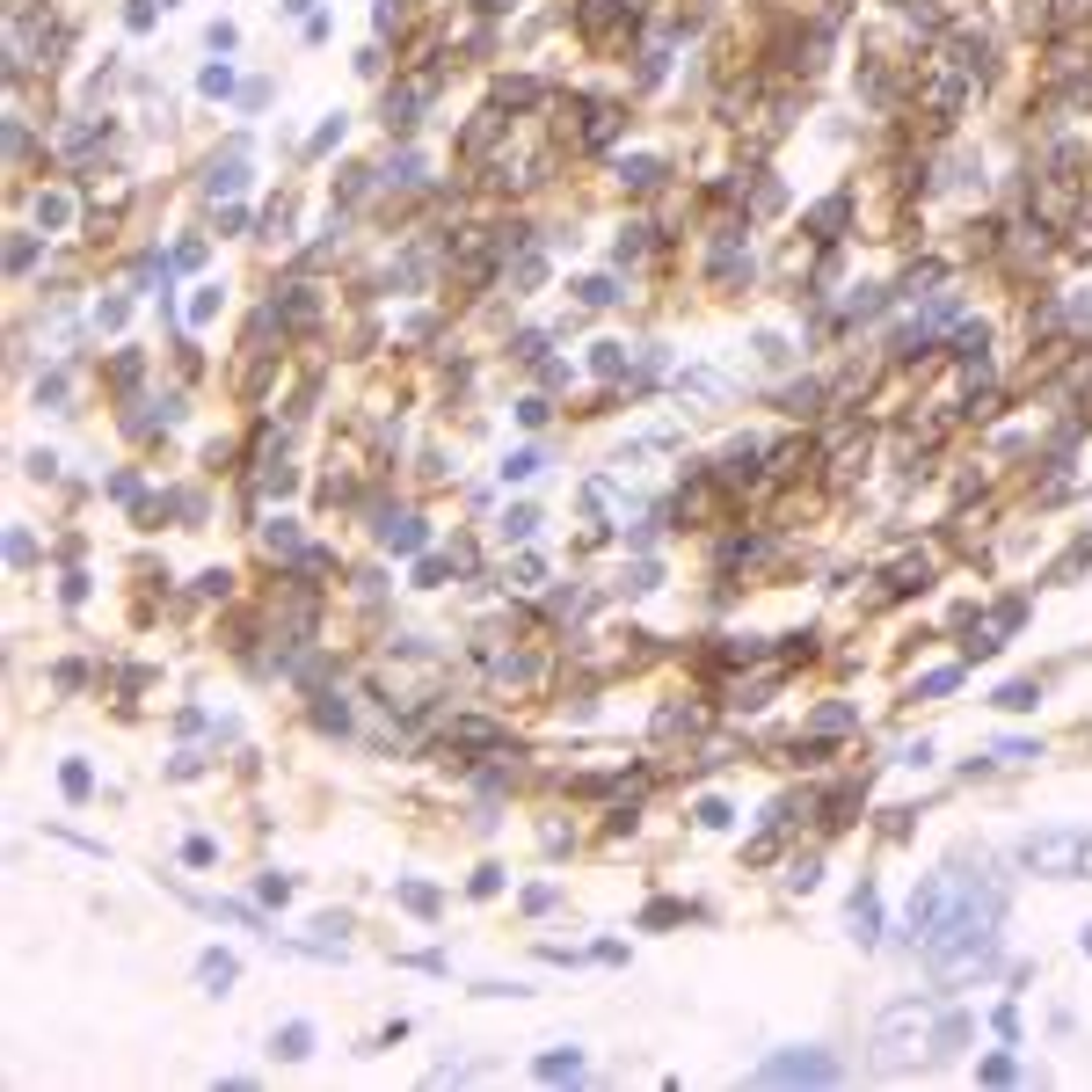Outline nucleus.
Returning a JSON list of instances; mask_svg holds the SVG:
<instances>
[{"instance_id": "nucleus-1", "label": "nucleus", "mask_w": 1092, "mask_h": 1092, "mask_svg": "<svg viewBox=\"0 0 1092 1092\" xmlns=\"http://www.w3.org/2000/svg\"><path fill=\"white\" fill-rule=\"evenodd\" d=\"M998 932H1005V881L998 874H961L955 867V903L939 932L925 939V969L939 983H969L983 969H998Z\"/></svg>"}, {"instance_id": "nucleus-2", "label": "nucleus", "mask_w": 1092, "mask_h": 1092, "mask_svg": "<svg viewBox=\"0 0 1092 1092\" xmlns=\"http://www.w3.org/2000/svg\"><path fill=\"white\" fill-rule=\"evenodd\" d=\"M1012 859L1041 881H1092V830L1085 823H1049V830H1027Z\"/></svg>"}, {"instance_id": "nucleus-3", "label": "nucleus", "mask_w": 1092, "mask_h": 1092, "mask_svg": "<svg viewBox=\"0 0 1092 1092\" xmlns=\"http://www.w3.org/2000/svg\"><path fill=\"white\" fill-rule=\"evenodd\" d=\"M918 1056H932V998H896L874 1020V1064L881 1070H910Z\"/></svg>"}, {"instance_id": "nucleus-4", "label": "nucleus", "mask_w": 1092, "mask_h": 1092, "mask_svg": "<svg viewBox=\"0 0 1092 1092\" xmlns=\"http://www.w3.org/2000/svg\"><path fill=\"white\" fill-rule=\"evenodd\" d=\"M764 1085H838L845 1070H838V1056L830 1049H779V1056H764L758 1064Z\"/></svg>"}, {"instance_id": "nucleus-5", "label": "nucleus", "mask_w": 1092, "mask_h": 1092, "mask_svg": "<svg viewBox=\"0 0 1092 1092\" xmlns=\"http://www.w3.org/2000/svg\"><path fill=\"white\" fill-rule=\"evenodd\" d=\"M947 903H955V867H939V874L918 881V896H910V910H903V939L925 947L932 932H939V918H947Z\"/></svg>"}, {"instance_id": "nucleus-6", "label": "nucleus", "mask_w": 1092, "mask_h": 1092, "mask_svg": "<svg viewBox=\"0 0 1092 1092\" xmlns=\"http://www.w3.org/2000/svg\"><path fill=\"white\" fill-rule=\"evenodd\" d=\"M197 983H204L212 998H226V990L241 983V961L226 955V947H204V955H197Z\"/></svg>"}, {"instance_id": "nucleus-7", "label": "nucleus", "mask_w": 1092, "mask_h": 1092, "mask_svg": "<svg viewBox=\"0 0 1092 1092\" xmlns=\"http://www.w3.org/2000/svg\"><path fill=\"white\" fill-rule=\"evenodd\" d=\"M758 459H764V452H758V437L729 444V452H721V489H750V481H758Z\"/></svg>"}, {"instance_id": "nucleus-8", "label": "nucleus", "mask_w": 1092, "mask_h": 1092, "mask_svg": "<svg viewBox=\"0 0 1092 1092\" xmlns=\"http://www.w3.org/2000/svg\"><path fill=\"white\" fill-rule=\"evenodd\" d=\"M270 1056L277 1064H306V1056H313V1020H284V1027L270 1035Z\"/></svg>"}, {"instance_id": "nucleus-9", "label": "nucleus", "mask_w": 1092, "mask_h": 1092, "mask_svg": "<svg viewBox=\"0 0 1092 1092\" xmlns=\"http://www.w3.org/2000/svg\"><path fill=\"white\" fill-rule=\"evenodd\" d=\"M852 939H859V947H874V939H881V896H874V881H859V889H852Z\"/></svg>"}, {"instance_id": "nucleus-10", "label": "nucleus", "mask_w": 1092, "mask_h": 1092, "mask_svg": "<svg viewBox=\"0 0 1092 1092\" xmlns=\"http://www.w3.org/2000/svg\"><path fill=\"white\" fill-rule=\"evenodd\" d=\"M990 707H1005V714H1035L1041 707V678H1012V684H998V699Z\"/></svg>"}, {"instance_id": "nucleus-11", "label": "nucleus", "mask_w": 1092, "mask_h": 1092, "mask_svg": "<svg viewBox=\"0 0 1092 1092\" xmlns=\"http://www.w3.org/2000/svg\"><path fill=\"white\" fill-rule=\"evenodd\" d=\"M845 212H852V197L838 190L830 204H816V212H809V233H816V241H838V226H845Z\"/></svg>"}, {"instance_id": "nucleus-12", "label": "nucleus", "mask_w": 1092, "mask_h": 1092, "mask_svg": "<svg viewBox=\"0 0 1092 1092\" xmlns=\"http://www.w3.org/2000/svg\"><path fill=\"white\" fill-rule=\"evenodd\" d=\"M241 183H248V153H241V146H233V153H226V161H212V175H204V190H241Z\"/></svg>"}, {"instance_id": "nucleus-13", "label": "nucleus", "mask_w": 1092, "mask_h": 1092, "mask_svg": "<svg viewBox=\"0 0 1092 1092\" xmlns=\"http://www.w3.org/2000/svg\"><path fill=\"white\" fill-rule=\"evenodd\" d=\"M379 539L393 546V554H415V546L430 539V532H423V518H386V524H379Z\"/></svg>"}, {"instance_id": "nucleus-14", "label": "nucleus", "mask_w": 1092, "mask_h": 1092, "mask_svg": "<svg viewBox=\"0 0 1092 1092\" xmlns=\"http://www.w3.org/2000/svg\"><path fill=\"white\" fill-rule=\"evenodd\" d=\"M393 896H401V910H415V918H437V910H444V896H437L430 881H401Z\"/></svg>"}, {"instance_id": "nucleus-15", "label": "nucleus", "mask_w": 1092, "mask_h": 1092, "mask_svg": "<svg viewBox=\"0 0 1092 1092\" xmlns=\"http://www.w3.org/2000/svg\"><path fill=\"white\" fill-rule=\"evenodd\" d=\"M313 729H350V707H343V692H313Z\"/></svg>"}, {"instance_id": "nucleus-16", "label": "nucleus", "mask_w": 1092, "mask_h": 1092, "mask_svg": "<svg viewBox=\"0 0 1092 1092\" xmlns=\"http://www.w3.org/2000/svg\"><path fill=\"white\" fill-rule=\"evenodd\" d=\"M37 226H52V233H66V226H73V197L44 190V197H37Z\"/></svg>"}, {"instance_id": "nucleus-17", "label": "nucleus", "mask_w": 1092, "mask_h": 1092, "mask_svg": "<svg viewBox=\"0 0 1092 1092\" xmlns=\"http://www.w3.org/2000/svg\"><path fill=\"white\" fill-rule=\"evenodd\" d=\"M961 684V663H939V670H925V678L910 684V699H939V692H955Z\"/></svg>"}, {"instance_id": "nucleus-18", "label": "nucleus", "mask_w": 1092, "mask_h": 1092, "mask_svg": "<svg viewBox=\"0 0 1092 1092\" xmlns=\"http://www.w3.org/2000/svg\"><path fill=\"white\" fill-rule=\"evenodd\" d=\"M532 1070H539V1078H583V1049H546Z\"/></svg>"}, {"instance_id": "nucleus-19", "label": "nucleus", "mask_w": 1092, "mask_h": 1092, "mask_svg": "<svg viewBox=\"0 0 1092 1092\" xmlns=\"http://www.w3.org/2000/svg\"><path fill=\"white\" fill-rule=\"evenodd\" d=\"M58 787H66V801H88V794H95V772H88L81 758H66L58 764Z\"/></svg>"}, {"instance_id": "nucleus-20", "label": "nucleus", "mask_w": 1092, "mask_h": 1092, "mask_svg": "<svg viewBox=\"0 0 1092 1092\" xmlns=\"http://www.w3.org/2000/svg\"><path fill=\"white\" fill-rule=\"evenodd\" d=\"M932 583V561L918 554V561H896V575H889V590H925Z\"/></svg>"}, {"instance_id": "nucleus-21", "label": "nucleus", "mask_w": 1092, "mask_h": 1092, "mask_svg": "<svg viewBox=\"0 0 1092 1092\" xmlns=\"http://www.w3.org/2000/svg\"><path fill=\"white\" fill-rule=\"evenodd\" d=\"M619 183L627 190H655L663 183V161H619Z\"/></svg>"}, {"instance_id": "nucleus-22", "label": "nucleus", "mask_w": 1092, "mask_h": 1092, "mask_svg": "<svg viewBox=\"0 0 1092 1092\" xmlns=\"http://www.w3.org/2000/svg\"><path fill=\"white\" fill-rule=\"evenodd\" d=\"M692 816H699V830H729V816H736V809H729V801H714V794H707V801H699Z\"/></svg>"}, {"instance_id": "nucleus-23", "label": "nucleus", "mask_w": 1092, "mask_h": 1092, "mask_svg": "<svg viewBox=\"0 0 1092 1092\" xmlns=\"http://www.w3.org/2000/svg\"><path fill=\"white\" fill-rule=\"evenodd\" d=\"M532 532H539V510H524V503H518V510L503 518V539H532Z\"/></svg>"}, {"instance_id": "nucleus-24", "label": "nucleus", "mask_w": 1092, "mask_h": 1092, "mask_svg": "<svg viewBox=\"0 0 1092 1092\" xmlns=\"http://www.w3.org/2000/svg\"><path fill=\"white\" fill-rule=\"evenodd\" d=\"M852 721H859V714H852V707H838V699H830V707L816 714V736H838V729H852Z\"/></svg>"}, {"instance_id": "nucleus-25", "label": "nucleus", "mask_w": 1092, "mask_h": 1092, "mask_svg": "<svg viewBox=\"0 0 1092 1092\" xmlns=\"http://www.w3.org/2000/svg\"><path fill=\"white\" fill-rule=\"evenodd\" d=\"M976 1078H983V1085H1012V1078H1020V1064H1012V1056H983Z\"/></svg>"}, {"instance_id": "nucleus-26", "label": "nucleus", "mask_w": 1092, "mask_h": 1092, "mask_svg": "<svg viewBox=\"0 0 1092 1092\" xmlns=\"http://www.w3.org/2000/svg\"><path fill=\"white\" fill-rule=\"evenodd\" d=\"M539 452H510V459H503V481H532V474H539Z\"/></svg>"}, {"instance_id": "nucleus-27", "label": "nucleus", "mask_w": 1092, "mask_h": 1092, "mask_svg": "<svg viewBox=\"0 0 1092 1092\" xmlns=\"http://www.w3.org/2000/svg\"><path fill=\"white\" fill-rule=\"evenodd\" d=\"M263 546H270V554H299V532H292V518H277L270 532H263Z\"/></svg>"}, {"instance_id": "nucleus-28", "label": "nucleus", "mask_w": 1092, "mask_h": 1092, "mask_svg": "<svg viewBox=\"0 0 1092 1092\" xmlns=\"http://www.w3.org/2000/svg\"><path fill=\"white\" fill-rule=\"evenodd\" d=\"M29 263H37V233H15L8 241V270H29Z\"/></svg>"}, {"instance_id": "nucleus-29", "label": "nucleus", "mask_w": 1092, "mask_h": 1092, "mask_svg": "<svg viewBox=\"0 0 1092 1092\" xmlns=\"http://www.w3.org/2000/svg\"><path fill=\"white\" fill-rule=\"evenodd\" d=\"M990 758H998V764H1035V758H1041V743H998Z\"/></svg>"}, {"instance_id": "nucleus-30", "label": "nucleus", "mask_w": 1092, "mask_h": 1092, "mask_svg": "<svg viewBox=\"0 0 1092 1092\" xmlns=\"http://www.w3.org/2000/svg\"><path fill=\"white\" fill-rule=\"evenodd\" d=\"M983 655H998V634H969L961 641V663H983Z\"/></svg>"}, {"instance_id": "nucleus-31", "label": "nucleus", "mask_w": 1092, "mask_h": 1092, "mask_svg": "<svg viewBox=\"0 0 1092 1092\" xmlns=\"http://www.w3.org/2000/svg\"><path fill=\"white\" fill-rule=\"evenodd\" d=\"M197 590H204V598H226V590H233V575H226V569H204V575H197Z\"/></svg>"}, {"instance_id": "nucleus-32", "label": "nucleus", "mask_w": 1092, "mask_h": 1092, "mask_svg": "<svg viewBox=\"0 0 1092 1092\" xmlns=\"http://www.w3.org/2000/svg\"><path fill=\"white\" fill-rule=\"evenodd\" d=\"M255 896H263V903H284V896H292V881H284V874H263V881H255Z\"/></svg>"}, {"instance_id": "nucleus-33", "label": "nucleus", "mask_w": 1092, "mask_h": 1092, "mask_svg": "<svg viewBox=\"0 0 1092 1092\" xmlns=\"http://www.w3.org/2000/svg\"><path fill=\"white\" fill-rule=\"evenodd\" d=\"M816 874H823V859H794L787 881H794V889H816Z\"/></svg>"}, {"instance_id": "nucleus-34", "label": "nucleus", "mask_w": 1092, "mask_h": 1092, "mask_svg": "<svg viewBox=\"0 0 1092 1092\" xmlns=\"http://www.w3.org/2000/svg\"><path fill=\"white\" fill-rule=\"evenodd\" d=\"M212 313H218V284H204V292L190 299V321H212Z\"/></svg>"}, {"instance_id": "nucleus-35", "label": "nucleus", "mask_w": 1092, "mask_h": 1092, "mask_svg": "<svg viewBox=\"0 0 1092 1092\" xmlns=\"http://www.w3.org/2000/svg\"><path fill=\"white\" fill-rule=\"evenodd\" d=\"M183 859H190V867H212L218 845H212V838H190V845H183Z\"/></svg>"}, {"instance_id": "nucleus-36", "label": "nucleus", "mask_w": 1092, "mask_h": 1092, "mask_svg": "<svg viewBox=\"0 0 1092 1092\" xmlns=\"http://www.w3.org/2000/svg\"><path fill=\"white\" fill-rule=\"evenodd\" d=\"M583 299H590V306H612L619 292H612V277H590V284H583Z\"/></svg>"}, {"instance_id": "nucleus-37", "label": "nucleus", "mask_w": 1092, "mask_h": 1092, "mask_svg": "<svg viewBox=\"0 0 1092 1092\" xmlns=\"http://www.w3.org/2000/svg\"><path fill=\"white\" fill-rule=\"evenodd\" d=\"M598 372H604V379H612V372H627V350H619V343H604V350H598Z\"/></svg>"}, {"instance_id": "nucleus-38", "label": "nucleus", "mask_w": 1092, "mask_h": 1092, "mask_svg": "<svg viewBox=\"0 0 1092 1092\" xmlns=\"http://www.w3.org/2000/svg\"><path fill=\"white\" fill-rule=\"evenodd\" d=\"M8 561H15V569H29V561H37V546H29V532H15V539H8Z\"/></svg>"}, {"instance_id": "nucleus-39", "label": "nucleus", "mask_w": 1092, "mask_h": 1092, "mask_svg": "<svg viewBox=\"0 0 1092 1092\" xmlns=\"http://www.w3.org/2000/svg\"><path fill=\"white\" fill-rule=\"evenodd\" d=\"M990 1027H998L1005 1041H1020V1012H1012V1005H998V1012H990Z\"/></svg>"}, {"instance_id": "nucleus-40", "label": "nucleus", "mask_w": 1092, "mask_h": 1092, "mask_svg": "<svg viewBox=\"0 0 1092 1092\" xmlns=\"http://www.w3.org/2000/svg\"><path fill=\"white\" fill-rule=\"evenodd\" d=\"M124 23H132V29H153V0H132V8H124Z\"/></svg>"}, {"instance_id": "nucleus-41", "label": "nucleus", "mask_w": 1092, "mask_h": 1092, "mask_svg": "<svg viewBox=\"0 0 1092 1092\" xmlns=\"http://www.w3.org/2000/svg\"><path fill=\"white\" fill-rule=\"evenodd\" d=\"M1078 947H1085V955H1092V925H1085V932H1078Z\"/></svg>"}]
</instances>
